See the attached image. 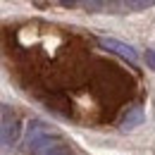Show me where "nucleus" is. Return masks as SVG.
Masks as SVG:
<instances>
[{
  "label": "nucleus",
  "mask_w": 155,
  "mask_h": 155,
  "mask_svg": "<svg viewBox=\"0 0 155 155\" xmlns=\"http://www.w3.org/2000/svg\"><path fill=\"white\" fill-rule=\"evenodd\" d=\"M21 146H24V153L29 155H69L64 141L41 119L29 122Z\"/></svg>",
  "instance_id": "f257e3e1"
},
{
  "label": "nucleus",
  "mask_w": 155,
  "mask_h": 155,
  "mask_svg": "<svg viewBox=\"0 0 155 155\" xmlns=\"http://www.w3.org/2000/svg\"><path fill=\"white\" fill-rule=\"evenodd\" d=\"M19 138V119L15 115H5L0 124V146H12Z\"/></svg>",
  "instance_id": "f03ea898"
},
{
  "label": "nucleus",
  "mask_w": 155,
  "mask_h": 155,
  "mask_svg": "<svg viewBox=\"0 0 155 155\" xmlns=\"http://www.w3.org/2000/svg\"><path fill=\"white\" fill-rule=\"evenodd\" d=\"M98 43H100V48L112 50V53H117V55L127 58L129 62H136V60H138V53H136L129 43H122V41H117V38H98Z\"/></svg>",
  "instance_id": "7ed1b4c3"
},
{
  "label": "nucleus",
  "mask_w": 155,
  "mask_h": 155,
  "mask_svg": "<svg viewBox=\"0 0 155 155\" xmlns=\"http://www.w3.org/2000/svg\"><path fill=\"white\" fill-rule=\"evenodd\" d=\"M141 122H143V110H141V107H131V110L127 112V117H124L122 127H124V129H134Z\"/></svg>",
  "instance_id": "20e7f679"
},
{
  "label": "nucleus",
  "mask_w": 155,
  "mask_h": 155,
  "mask_svg": "<svg viewBox=\"0 0 155 155\" xmlns=\"http://www.w3.org/2000/svg\"><path fill=\"white\" fill-rule=\"evenodd\" d=\"M146 62L150 69H155V50H146Z\"/></svg>",
  "instance_id": "39448f33"
}]
</instances>
